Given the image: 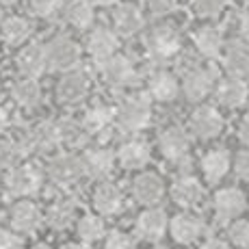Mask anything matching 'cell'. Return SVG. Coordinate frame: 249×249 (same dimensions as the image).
<instances>
[{"instance_id": "cell-1", "label": "cell", "mask_w": 249, "mask_h": 249, "mask_svg": "<svg viewBox=\"0 0 249 249\" xmlns=\"http://www.w3.org/2000/svg\"><path fill=\"white\" fill-rule=\"evenodd\" d=\"M182 48L180 33L169 24H159L145 35V52L156 63L171 61Z\"/></svg>"}, {"instance_id": "cell-2", "label": "cell", "mask_w": 249, "mask_h": 249, "mask_svg": "<svg viewBox=\"0 0 249 249\" xmlns=\"http://www.w3.org/2000/svg\"><path fill=\"white\" fill-rule=\"evenodd\" d=\"M152 119V104L145 95H128L115 108V122L122 130L139 132L150 124Z\"/></svg>"}, {"instance_id": "cell-3", "label": "cell", "mask_w": 249, "mask_h": 249, "mask_svg": "<svg viewBox=\"0 0 249 249\" xmlns=\"http://www.w3.org/2000/svg\"><path fill=\"white\" fill-rule=\"evenodd\" d=\"M46 46V56H48V70L56 71H68L80 65V56L83 50L68 35H54Z\"/></svg>"}, {"instance_id": "cell-4", "label": "cell", "mask_w": 249, "mask_h": 249, "mask_svg": "<svg viewBox=\"0 0 249 249\" xmlns=\"http://www.w3.org/2000/svg\"><path fill=\"white\" fill-rule=\"evenodd\" d=\"M41 182H44V176H41L39 167L31 165V162H24V165H18L16 162L7 171V189L16 197L35 195L41 189Z\"/></svg>"}, {"instance_id": "cell-5", "label": "cell", "mask_w": 249, "mask_h": 249, "mask_svg": "<svg viewBox=\"0 0 249 249\" xmlns=\"http://www.w3.org/2000/svg\"><path fill=\"white\" fill-rule=\"evenodd\" d=\"M98 70H100L102 80L107 85H111V87H128V85H132L137 80L135 63L126 54H119V52H115L108 59L100 61Z\"/></svg>"}, {"instance_id": "cell-6", "label": "cell", "mask_w": 249, "mask_h": 249, "mask_svg": "<svg viewBox=\"0 0 249 249\" xmlns=\"http://www.w3.org/2000/svg\"><path fill=\"white\" fill-rule=\"evenodd\" d=\"M91 89V78L85 70H68L63 71L59 85H56V98L61 104H78L87 98Z\"/></svg>"}, {"instance_id": "cell-7", "label": "cell", "mask_w": 249, "mask_h": 249, "mask_svg": "<svg viewBox=\"0 0 249 249\" xmlns=\"http://www.w3.org/2000/svg\"><path fill=\"white\" fill-rule=\"evenodd\" d=\"M214 83H217V78L210 68H193L184 74L180 91H184V98L189 102H202L204 98L213 93Z\"/></svg>"}, {"instance_id": "cell-8", "label": "cell", "mask_w": 249, "mask_h": 249, "mask_svg": "<svg viewBox=\"0 0 249 249\" xmlns=\"http://www.w3.org/2000/svg\"><path fill=\"white\" fill-rule=\"evenodd\" d=\"M85 176L83 159L74 154H59L48 165V178L59 186H70Z\"/></svg>"}, {"instance_id": "cell-9", "label": "cell", "mask_w": 249, "mask_h": 249, "mask_svg": "<svg viewBox=\"0 0 249 249\" xmlns=\"http://www.w3.org/2000/svg\"><path fill=\"white\" fill-rule=\"evenodd\" d=\"M111 22H113V31L122 37H132L145 24L141 9L132 2H119L115 4L113 13H111Z\"/></svg>"}, {"instance_id": "cell-10", "label": "cell", "mask_w": 249, "mask_h": 249, "mask_svg": "<svg viewBox=\"0 0 249 249\" xmlns=\"http://www.w3.org/2000/svg\"><path fill=\"white\" fill-rule=\"evenodd\" d=\"M245 208H247V199L241 189L228 186V189H221L214 195V213H217V219L221 223L234 221L236 217H241Z\"/></svg>"}, {"instance_id": "cell-11", "label": "cell", "mask_w": 249, "mask_h": 249, "mask_svg": "<svg viewBox=\"0 0 249 249\" xmlns=\"http://www.w3.org/2000/svg\"><path fill=\"white\" fill-rule=\"evenodd\" d=\"M18 71L28 78H39L48 70V56L44 44H26L16 56Z\"/></svg>"}, {"instance_id": "cell-12", "label": "cell", "mask_w": 249, "mask_h": 249, "mask_svg": "<svg viewBox=\"0 0 249 249\" xmlns=\"http://www.w3.org/2000/svg\"><path fill=\"white\" fill-rule=\"evenodd\" d=\"M117 48H119V35L113 28L98 26V28H93L87 37V52L95 63L113 56L115 52H117Z\"/></svg>"}, {"instance_id": "cell-13", "label": "cell", "mask_w": 249, "mask_h": 249, "mask_svg": "<svg viewBox=\"0 0 249 249\" xmlns=\"http://www.w3.org/2000/svg\"><path fill=\"white\" fill-rule=\"evenodd\" d=\"M204 197L206 191L202 182L193 178V176H182L171 186V199L182 208H197V206L204 204Z\"/></svg>"}, {"instance_id": "cell-14", "label": "cell", "mask_w": 249, "mask_h": 249, "mask_svg": "<svg viewBox=\"0 0 249 249\" xmlns=\"http://www.w3.org/2000/svg\"><path fill=\"white\" fill-rule=\"evenodd\" d=\"M223 117L217 108L213 107H199L191 115V130L199 139H214L223 132Z\"/></svg>"}, {"instance_id": "cell-15", "label": "cell", "mask_w": 249, "mask_h": 249, "mask_svg": "<svg viewBox=\"0 0 249 249\" xmlns=\"http://www.w3.org/2000/svg\"><path fill=\"white\" fill-rule=\"evenodd\" d=\"M159 145H160V152L167 160H174V162H180V160H186L189 156V150H191V141L186 137V132L178 126H171L167 130H162V135L159 139Z\"/></svg>"}, {"instance_id": "cell-16", "label": "cell", "mask_w": 249, "mask_h": 249, "mask_svg": "<svg viewBox=\"0 0 249 249\" xmlns=\"http://www.w3.org/2000/svg\"><path fill=\"white\" fill-rule=\"evenodd\" d=\"M147 93L156 102H174L180 93V83L171 71L156 70L147 78Z\"/></svg>"}, {"instance_id": "cell-17", "label": "cell", "mask_w": 249, "mask_h": 249, "mask_svg": "<svg viewBox=\"0 0 249 249\" xmlns=\"http://www.w3.org/2000/svg\"><path fill=\"white\" fill-rule=\"evenodd\" d=\"M132 193L135 199L143 206H154L159 204L165 195V184H162L160 176L154 171H145V174L137 176V180L132 182Z\"/></svg>"}, {"instance_id": "cell-18", "label": "cell", "mask_w": 249, "mask_h": 249, "mask_svg": "<svg viewBox=\"0 0 249 249\" xmlns=\"http://www.w3.org/2000/svg\"><path fill=\"white\" fill-rule=\"evenodd\" d=\"M247 93H249V89H247L245 80L238 78V76H232V74H230L228 78L219 80V85L214 87V98L226 108L243 107L247 100Z\"/></svg>"}, {"instance_id": "cell-19", "label": "cell", "mask_w": 249, "mask_h": 249, "mask_svg": "<svg viewBox=\"0 0 249 249\" xmlns=\"http://www.w3.org/2000/svg\"><path fill=\"white\" fill-rule=\"evenodd\" d=\"M204 230V223L199 221V217L191 213H180L176 214L174 219L169 221V232H171V238L180 245H191L199 238Z\"/></svg>"}, {"instance_id": "cell-20", "label": "cell", "mask_w": 249, "mask_h": 249, "mask_svg": "<svg viewBox=\"0 0 249 249\" xmlns=\"http://www.w3.org/2000/svg\"><path fill=\"white\" fill-rule=\"evenodd\" d=\"M41 219H44L41 217V210L33 202H26V199L18 202L11 208V213H9V221H11L13 230L20 234L35 232V230L41 226Z\"/></svg>"}, {"instance_id": "cell-21", "label": "cell", "mask_w": 249, "mask_h": 249, "mask_svg": "<svg viewBox=\"0 0 249 249\" xmlns=\"http://www.w3.org/2000/svg\"><path fill=\"white\" fill-rule=\"evenodd\" d=\"M63 20L76 31H87L95 22V7L89 0H68L61 7Z\"/></svg>"}, {"instance_id": "cell-22", "label": "cell", "mask_w": 249, "mask_h": 249, "mask_svg": "<svg viewBox=\"0 0 249 249\" xmlns=\"http://www.w3.org/2000/svg\"><path fill=\"white\" fill-rule=\"evenodd\" d=\"M83 169L91 178H107L115 167V154L108 147H91L83 156Z\"/></svg>"}, {"instance_id": "cell-23", "label": "cell", "mask_w": 249, "mask_h": 249, "mask_svg": "<svg viewBox=\"0 0 249 249\" xmlns=\"http://www.w3.org/2000/svg\"><path fill=\"white\" fill-rule=\"evenodd\" d=\"M33 35V22L24 16H7L0 22V37L7 46H24Z\"/></svg>"}, {"instance_id": "cell-24", "label": "cell", "mask_w": 249, "mask_h": 249, "mask_svg": "<svg viewBox=\"0 0 249 249\" xmlns=\"http://www.w3.org/2000/svg\"><path fill=\"white\" fill-rule=\"evenodd\" d=\"M33 152H54L61 145V130L54 122H39L28 130Z\"/></svg>"}, {"instance_id": "cell-25", "label": "cell", "mask_w": 249, "mask_h": 249, "mask_svg": "<svg viewBox=\"0 0 249 249\" xmlns=\"http://www.w3.org/2000/svg\"><path fill=\"white\" fill-rule=\"evenodd\" d=\"M193 44L197 48V52L206 59H217L226 48V37L223 31L217 26H202L199 31H195Z\"/></svg>"}, {"instance_id": "cell-26", "label": "cell", "mask_w": 249, "mask_h": 249, "mask_svg": "<svg viewBox=\"0 0 249 249\" xmlns=\"http://www.w3.org/2000/svg\"><path fill=\"white\" fill-rule=\"evenodd\" d=\"M150 156H152L150 145L145 141H141V139H130L117 150L119 165L126 167V169H141V167H145L150 162Z\"/></svg>"}, {"instance_id": "cell-27", "label": "cell", "mask_w": 249, "mask_h": 249, "mask_svg": "<svg viewBox=\"0 0 249 249\" xmlns=\"http://www.w3.org/2000/svg\"><path fill=\"white\" fill-rule=\"evenodd\" d=\"M124 206V193L117 184H111V182H104L95 189L93 193V208L98 210V214H117Z\"/></svg>"}, {"instance_id": "cell-28", "label": "cell", "mask_w": 249, "mask_h": 249, "mask_svg": "<svg viewBox=\"0 0 249 249\" xmlns=\"http://www.w3.org/2000/svg\"><path fill=\"white\" fill-rule=\"evenodd\" d=\"M167 232V214L160 208H147L137 219V234L145 241H159Z\"/></svg>"}, {"instance_id": "cell-29", "label": "cell", "mask_w": 249, "mask_h": 249, "mask_svg": "<svg viewBox=\"0 0 249 249\" xmlns=\"http://www.w3.org/2000/svg\"><path fill=\"white\" fill-rule=\"evenodd\" d=\"M232 167V160H230V154L221 147H214V150L206 152L202 159V171L208 182H219L226 178V174Z\"/></svg>"}, {"instance_id": "cell-30", "label": "cell", "mask_w": 249, "mask_h": 249, "mask_svg": "<svg viewBox=\"0 0 249 249\" xmlns=\"http://www.w3.org/2000/svg\"><path fill=\"white\" fill-rule=\"evenodd\" d=\"M226 70L232 76H238V78H247L249 76V44L247 41H234L226 48Z\"/></svg>"}, {"instance_id": "cell-31", "label": "cell", "mask_w": 249, "mask_h": 249, "mask_svg": "<svg viewBox=\"0 0 249 249\" xmlns=\"http://www.w3.org/2000/svg\"><path fill=\"white\" fill-rule=\"evenodd\" d=\"M11 98L22 108H35L41 102V87L37 83V78H28V76L18 78L11 85Z\"/></svg>"}, {"instance_id": "cell-32", "label": "cell", "mask_w": 249, "mask_h": 249, "mask_svg": "<svg viewBox=\"0 0 249 249\" xmlns=\"http://www.w3.org/2000/svg\"><path fill=\"white\" fill-rule=\"evenodd\" d=\"M115 122V111L111 107H107V104H95V107H91L87 113H85V117L80 119V124H83V128L87 130V135H100V132H107L108 128L113 126Z\"/></svg>"}, {"instance_id": "cell-33", "label": "cell", "mask_w": 249, "mask_h": 249, "mask_svg": "<svg viewBox=\"0 0 249 249\" xmlns=\"http://www.w3.org/2000/svg\"><path fill=\"white\" fill-rule=\"evenodd\" d=\"M74 219H76V202L74 199H56L46 213L48 226L54 228V230L70 228Z\"/></svg>"}, {"instance_id": "cell-34", "label": "cell", "mask_w": 249, "mask_h": 249, "mask_svg": "<svg viewBox=\"0 0 249 249\" xmlns=\"http://www.w3.org/2000/svg\"><path fill=\"white\" fill-rule=\"evenodd\" d=\"M76 230H78V236L83 243H95L100 238H104V234H107V226L98 214H85L78 221Z\"/></svg>"}, {"instance_id": "cell-35", "label": "cell", "mask_w": 249, "mask_h": 249, "mask_svg": "<svg viewBox=\"0 0 249 249\" xmlns=\"http://www.w3.org/2000/svg\"><path fill=\"white\" fill-rule=\"evenodd\" d=\"M59 130H61V145H70V147H80L87 143V130L83 128L80 122H74V119H65V122L59 124Z\"/></svg>"}, {"instance_id": "cell-36", "label": "cell", "mask_w": 249, "mask_h": 249, "mask_svg": "<svg viewBox=\"0 0 249 249\" xmlns=\"http://www.w3.org/2000/svg\"><path fill=\"white\" fill-rule=\"evenodd\" d=\"M230 0H191V9L197 18H204V20H213V18H219L223 11H226Z\"/></svg>"}, {"instance_id": "cell-37", "label": "cell", "mask_w": 249, "mask_h": 249, "mask_svg": "<svg viewBox=\"0 0 249 249\" xmlns=\"http://www.w3.org/2000/svg\"><path fill=\"white\" fill-rule=\"evenodd\" d=\"M63 7V0H28V9L33 16L41 18V20H52Z\"/></svg>"}, {"instance_id": "cell-38", "label": "cell", "mask_w": 249, "mask_h": 249, "mask_svg": "<svg viewBox=\"0 0 249 249\" xmlns=\"http://www.w3.org/2000/svg\"><path fill=\"white\" fill-rule=\"evenodd\" d=\"M20 159L22 156H20V152H18L13 139L0 137V174H2V171H9Z\"/></svg>"}, {"instance_id": "cell-39", "label": "cell", "mask_w": 249, "mask_h": 249, "mask_svg": "<svg viewBox=\"0 0 249 249\" xmlns=\"http://www.w3.org/2000/svg\"><path fill=\"white\" fill-rule=\"evenodd\" d=\"M228 234H230V241H232L236 247L249 249V221H236V219H234V223L230 226Z\"/></svg>"}, {"instance_id": "cell-40", "label": "cell", "mask_w": 249, "mask_h": 249, "mask_svg": "<svg viewBox=\"0 0 249 249\" xmlns=\"http://www.w3.org/2000/svg\"><path fill=\"white\" fill-rule=\"evenodd\" d=\"M143 7H145L147 13L160 18V16L174 13L176 7H178V0H143Z\"/></svg>"}, {"instance_id": "cell-41", "label": "cell", "mask_w": 249, "mask_h": 249, "mask_svg": "<svg viewBox=\"0 0 249 249\" xmlns=\"http://www.w3.org/2000/svg\"><path fill=\"white\" fill-rule=\"evenodd\" d=\"M104 249H137L135 238L126 232H113L104 243Z\"/></svg>"}, {"instance_id": "cell-42", "label": "cell", "mask_w": 249, "mask_h": 249, "mask_svg": "<svg viewBox=\"0 0 249 249\" xmlns=\"http://www.w3.org/2000/svg\"><path fill=\"white\" fill-rule=\"evenodd\" d=\"M234 171L241 180H249V150H243L234 159Z\"/></svg>"}, {"instance_id": "cell-43", "label": "cell", "mask_w": 249, "mask_h": 249, "mask_svg": "<svg viewBox=\"0 0 249 249\" xmlns=\"http://www.w3.org/2000/svg\"><path fill=\"white\" fill-rule=\"evenodd\" d=\"M24 243L18 234L9 232V230H0V249H22Z\"/></svg>"}, {"instance_id": "cell-44", "label": "cell", "mask_w": 249, "mask_h": 249, "mask_svg": "<svg viewBox=\"0 0 249 249\" xmlns=\"http://www.w3.org/2000/svg\"><path fill=\"white\" fill-rule=\"evenodd\" d=\"M238 33H241V39L249 44V9L243 11L241 18H238Z\"/></svg>"}, {"instance_id": "cell-45", "label": "cell", "mask_w": 249, "mask_h": 249, "mask_svg": "<svg viewBox=\"0 0 249 249\" xmlns=\"http://www.w3.org/2000/svg\"><path fill=\"white\" fill-rule=\"evenodd\" d=\"M238 139L249 147V119H245V122L238 126Z\"/></svg>"}, {"instance_id": "cell-46", "label": "cell", "mask_w": 249, "mask_h": 249, "mask_svg": "<svg viewBox=\"0 0 249 249\" xmlns=\"http://www.w3.org/2000/svg\"><path fill=\"white\" fill-rule=\"evenodd\" d=\"M202 249H230L228 243H223V241H219V238H210V241H206Z\"/></svg>"}, {"instance_id": "cell-47", "label": "cell", "mask_w": 249, "mask_h": 249, "mask_svg": "<svg viewBox=\"0 0 249 249\" xmlns=\"http://www.w3.org/2000/svg\"><path fill=\"white\" fill-rule=\"evenodd\" d=\"M7 113H4V108L0 107V137L4 135V130H7Z\"/></svg>"}, {"instance_id": "cell-48", "label": "cell", "mask_w": 249, "mask_h": 249, "mask_svg": "<svg viewBox=\"0 0 249 249\" xmlns=\"http://www.w3.org/2000/svg\"><path fill=\"white\" fill-rule=\"evenodd\" d=\"M93 7H111V4H117V0H89Z\"/></svg>"}, {"instance_id": "cell-49", "label": "cell", "mask_w": 249, "mask_h": 249, "mask_svg": "<svg viewBox=\"0 0 249 249\" xmlns=\"http://www.w3.org/2000/svg\"><path fill=\"white\" fill-rule=\"evenodd\" d=\"M63 249H89L87 245H80V243H70V245H65Z\"/></svg>"}, {"instance_id": "cell-50", "label": "cell", "mask_w": 249, "mask_h": 249, "mask_svg": "<svg viewBox=\"0 0 249 249\" xmlns=\"http://www.w3.org/2000/svg\"><path fill=\"white\" fill-rule=\"evenodd\" d=\"M20 0H0V7H13V4H18Z\"/></svg>"}, {"instance_id": "cell-51", "label": "cell", "mask_w": 249, "mask_h": 249, "mask_svg": "<svg viewBox=\"0 0 249 249\" xmlns=\"http://www.w3.org/2000/svg\"><path fill=\"white\" fill-rule=\"evenodd\" d=\"M33 249H52V247H50V245H46V243H39V245H35Z\"/></svg>"}, {"instance_id": "cell-52", "label": "cell", "mask_w": 249, "mask_h": 249, "mask_svg": "<svg viewBox=\"0 0 249 249\" xmlns=\"http://www.w3.org/2000/svg\"><path fill=\"white\" fill-rule=\"evenodd\" d=\"M154 249H162V247H154Z\"/></svg>"}]
</instances>
